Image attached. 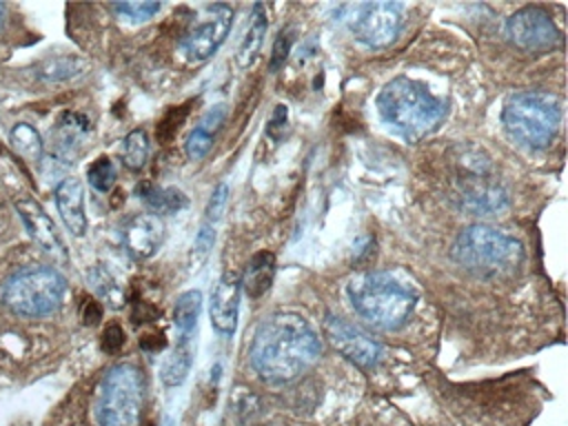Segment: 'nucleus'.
I'll return each instance as SVG.
<instances>
[{
  "instance_id": "obj_1",
  "label": "nucleus",
  "mask_w": 568,
  "mask_h": 426,
  "mask_svg": "<svg viewBox=\"0 0 568 426\" xmlns=\"http://www.w3.org/2000/svg\"><path fill=\"white\" fill-rule=\"evenodd\" d=\"M320 348L317 333L302 315L275 313L255 331L251 364L268 382H288L317 359Z\"/></svg>"
},
{
  "instance_id": "obj_2",
  "label": "nucleus",
  "mask_w": 568,
  "mask_h": 426,
  "mask_svg": "<svg viewBox=\"0 0 568 426\" xmlns=\"http://www.w3.org/2000/svg\"><path fill=\"white\" fill-rule=\"evenodd\" d=\"M450 255L473 275L497 280L513 275L521 266L524 246L504 231L486 224H473L457 235Z\"/></svg>"
},
{
  "instance_id": "obj_3",
  "label": "nucleus",
  "mask_w": 568,
  "mask_h": 426,
  "mask_svg": "<svg viewBox=\"0 0 568 426\" xmlns=\"http://www.w3.org/2000/svg\"><path fill=\"white\" fill-rule=\"evenodd\" d=\"M377 109L386 124L408 140H419L444 120L446 106L419 82L393 78L377 95Z\"/></svg>"
},
{
  "instance_id": "obj_4",
  "label": "nucleus",
  "mask_w": 568,
  "mask_h": 426,
  "mask_svg": "<svg viewBox=\"0 0 568 426\" xmlns=\"http://www.w3.org/2000/svg\"><path fill=\"white\" fill-rule=\"evenodd\" d=\"M355 313L382 331L399 328L415 308V293L390 273H362L351 280Z\"/></svg>"
},
{
  "instance_id": "obj_5",
  "label": "nucleus",
  "mask_w": 568,
  "mask_h": 426,
  "mask_svg": "<svg viewBox=\"0 0 568 426\" xmlns=\"http://www.w3.org/2000/svg\"><path fill=\"white\" fill-rule=\"evenodd\" d=\"M501 122L515 142L544 149L552 142L561 122L559 100L546 91H519L504 104Z\"/></svg>"
},
{
  "instance_id": "obj_6",
  "label": "nucleus",
  "mask_w": 568,
  "mask_h": 426,
  "mask_svg": "<svg viewBox=\"0 0 568 426\" xmlns=\"http://www.w3.org/2000/svg\"><path fill=\"white\" fill-rule=\"evenodd\" d=\"M455 160L450 191L462 209L473 215H490L508 204V195L493 178V166L486 158L477 151H462Z\"/></svg>"
},
{
  "instance_id": "obj_7",
  "label": "nucleus",
  "mask_w": 568,
  "mask_h": 426,
  "mask_svg": "<svg viewBox=\"0 0 568 426\" xmlns=\"http://www.w3.org/2000/svg\"><path fill=\"white\" fill-rule=\"evenodd\" d=\"M142 377L133 364L113 366L98 390L95 424L98 426H140L142 422Z\"/></svg>"
},
{
  "instance_id": "obj_8",
  "label": "nucleus",
  "mask_w": 568,
  "mask_h": 426,
  "mask_svg": "<svg viewBox=\"0 0 568 426\" xmlns=\"http://www.w3.org/2000/svg\"><path fill=\"white\" fill-rule=\"evenodd\" d=\"M64 295V277L51 266H29L13 273L2 286V302L18 315L42 317L53 313Z\"/></svg>"
},
{
  "instance_id": "obj_9",
  "label": "nucleus",
  "mask_w": 568,
  "mask_h": 426,
  "mask_svg": "<svg viewBox=\"0 0 568 426\" xmlns=\"http://www.w3.org/2000/svg\"><path fill=\"white\" fill-rule=\"evenodd\" d=\"M402 27V7L397 2H359L351 7L348 29L366 47H388Z\"/></svg>"
},
{
  "instance_id": "obj_10",
  "label": "nucleus",
  "mask_w": 568,
  "mask_h": 426,
  "mask_svg": "<svg viewBox=\"0 0 568 426\" xmlns=\"http://www.w3.org/2000/svg\"><path fill=\"white\" fill-rule=\"evenodd\" d=\"M508 38L528 53L548 51L559 42V31L541 7H524L506 20Z\"/></svg>"
},
{
  "instance_id": "obj_11",
  "label": "nucleus",
  "mask_w": 568,
  "mask_h": 426,
  "mask_svg": "<svg viewBox=\"0 0 568 426\" xmlns=\"http://www.w3.org/2000/svg\"><path fill=\"white\" fill-rule=\"evenodd\" d=\"M233 24V9L229 4H209L200 20L186 31L182 44L191 60L211 58L226 40Z\"/></svg>"
},
{
  "instance_id": "obj_12",
  "label": "nucleus",
  "mask_w": 568,
  "mask_h": 426,
  "mask_svg": "<svg viewBox=\"0 0 568 426\" xmlns=\"http://www.w3.org/2000/svg\"><path fill=\"white\" fill-rule=\"evenodd\" d=\"M324 333H326L328 342L333 344V348H337L346 359L355 362L357 366L371 368L377 364V359H379L377 342L373 337H368L364 331H359L357 326L348 324L346 320L326 315Z\"/></svg>"
},
{
  "instance_id": "obj_13",
  "label": "nucleus",
  "mask_w": 568,
  "mask_h": 426,
  "mask_svg": "<svg viewBox=\"0 0 568 426\" xmlns=\"http://www.w3.org/2000/svg\"><path fill=\"white\" fill-rule=\"evenodd\" d=\"M240 275L226 271L220 282L215 284L209 302V317L211 326L222 335H233L237 326V311H240Z\"/></svg>"
},
{
  "instance_id": "obj_14",
  "label": "nucleus",
  "mask_w": 568,
  "mask_h": 426,
  "mask_svg": "<svg viewBox=\"0 0 568 426\" xmlns=\"http://www.w3.org/2000/svg\"><path fill=\"white\" fill-rule=\"evenodd\" d=\"M16 211L22 220V224L27 226L29 235L47 251L51 253L55 260L60 262H67V248H64V242L53 224V220L44 213V209L31 200V197H24V200H18L16 202Z\"/></svg>"
},
{
  "instance_id": "obj_15",
  "label": "nucleus",
  "mask_w": 568,
  "mask_h": 426,
  "mask_svg": "<svg viewBox=\"0 0 568 426\" xmlns=\"http://www.w3.org/2000/svg\"><path fill=\"white\" fill-rule=\"evenodd\" d=\"M55 204L64 226L78 237L84 235L89 222L84 213V189L78 178H64L55 186Z\"/></svg>"
},
{
  "instance_id": "obj_16",
  "label": "nucleus",
  "mask_w": 568,
  "mask_h": 426,
  "mask_svg": "<svg viewBox=\"0 0 568 426\" xmlns=\"http://www.w3.org/2000/svg\"><path fill=\"white\" fill-rule=\"evenodd\" d=\"M160 240H162V222L153 213H140L126 224L124 242L135 257L153 255Z\"/></svg>"
},
{
  "instance_id": "obj_17",
  "label": "nucleus",
  "mask_w": 568,
  "mask_h": 426,
  "mask_svg": "<svg viewBox=\"0 0 568 426\" xmlns=\"http://www.w3.org/2000/svg\"><path fill=\"white\" fill-rule=\"evenodd\" d=\"M273 277H275V255L271 251H260L248 260L244 273L240 275V284L248 297H260L268 291Z\"/></svg>"
},
{
  "instance_id": "obj_18",
  "label": "nucleus",
  "mask_w": 568,
  "mask_h": 426,
  "mask_svg": "<svg viewBox=\"0 0 568 426\" xmlns=\"http://www.w3.org/2000/svg\"><path fill=\"white\" fill-rule=\"evenodd\" d=\"M135 193H138V197H140L149 209H153L155 213H166V215H171V213L182 211V209L189 204L186 195H184L180 189L158 186V184L146 182V180H144V182H138Z\"/></svg>"
},
{
  "instance_id": "obj_19",
  "label": "nucleus",
  "mask_w": 568,
  "mask_h": 426,
  "mask_svg": "<svg viewBox=\"0 0 568 426\" xmlns=\"http://www.w3.org/2000/svg\"><path fill=\"white\" fill-rule=\"evenodd\" d=\"M266 27H268V20H266V9L264 4H255L253 7V16H251V22H248V29L240 42V49H237V64L242 69L251 67L262 49V42H264V36H266Z\"/></svg>"
},
{
  "instance_id": "obj_20",
  "label": "nucleus",
  "mask_w": 568,
  "mask_h": 426,
  "mask_svg": "<svg viewBox=\"0 0 568 426\" xmlns=\"http://www.w3.org/2000/svg\"><path fill=\"white\" fill-rule=\"evenodd\" d=\"M200 308H202V293L200 291H184L178 297L173 320H175V326L180 331V339H191V333H193V328L197 324V317H200Z\"/></svg>"
},
{
  "instance_id": "obj_21",
  "label": "nucleus",
  "mask_w": 568,
  "mask_h": 426,
  "mask_svg": "<svg viewBox=\"0 0 568 426\" xmlns=\"http://www.w3.org/2000/svg\"><path fill=\"white\" fill-rule=\"evenodd\" d=\"M191 362H193L191 344L189 339H180L175 351L164 359V366L160 371L164 386H180L191 371Z\"/></svg>"
},
{
  "instance_id": "obj_22",
  "label": "nucleus",
  "mask_w": 568,
  "mask_h": 426,
  "mask_svg": "<svg viewBox=\"0 0 568 426\" xmlns=\"http://www.w3.org/2000/svg\"><path fill=\"white\" fill-rule=\"evenodd\" d=\"M9 142L13 146V151L18 155H22L27 162H38L42 158V138L40 133L27 124V122H18L11 131H9Z\"/></svg>"
},
{
  "instance_id": "obj_23",
  "label": "nucleus",
  "mask_w": 568,
  "mask_h": 426,
  "mask_svg": "<svg viewBox=\"0 0 568 426\" xmlns=\"http://www.w3.org/2000/svg\"><path fill=\"white\" fill-rule=\"evenodd\" d=\"M146 158H149V138L142 129H135L131 131L126 138H124V144H122V162L138 171L146 164Z\"/></svg>"
},
{
  "instance_id": "obj_24",
  "label": "nucleus",
  "mask_w": 568,
  "mask_h": 426,
  "mask_svg": "<svg viewBox=\"0 0 568 426\" xmlns=\"http://www.w3.org/2000/svg\"><path fill=\"white\" fill-rule=\"evenodd\" d=\"M87 178H89V184H91L95 191L106 193V191H111V186H113V182H115V166H113V162H111L109 158L102 155V158H98V160H93V162L89 164Z\"/></svg>"
},
{
  "instance_id": "obj_25",
  "label": "nucleus",
  "mask_w": 568,
  "mask_h": 426,
  "mask_svg": "<svg viewBox=\"0 0 568 426\" xmlns=\"http://www.w3.org/2000/svg\"><path fill=\"white\" fill-rule=\"evenodd\" d=\"M189 111H191V106L189 104H182V106H173L162 120H160V124H158V140L160 142H171L173 138H175V133L180 131V126L184 124V120H186V115H189Z\"/></svg>"
},
{
  "instance_id": "obj_26",
  "label": "nucleus",
  "mask_w": 568,
  "mask_h": 426,
  "mask_svg": "<svg viewBox=\"0 0 568 426\" xmlns=\"http://www.w3.org/2000/svg\"><path fill=\"white\" fill-rule=\"evenodd\" d=\"M82 69H84V62H80L75 58H55L42 67V75L49 80H62V78H71V75L80 73Z\"/></svg>"
},
{
  "instance_id": "obj_27",
  "label": "nucleus",
  "mask_w": 568,
  "mask_h": 426,
  "mask_svg": "<svg viewBox=\"0 0 568 426\" xmlns=\"http://www.w3.org/2000/svg\"><path fill=\"white\" fill-rule=\"evenodd\" d=\"M113 9L122 16H126L129 20L140 22V20H149L153 13H158L162 9V4L142 0V2H120V4H113Z\"/></svg>"
},
{
  "instance_id": "obj_28",
  "label": "nucleus",
  "mask_w": 568,
  "mask_h": 426,
  "mask_svg": "<svg viewBox=\"0 0 568 426\" xmlns=\"http://www.w3.org/2000/svg\"><path fill=\"white\" fill-rule=\"evenodd\" d=\"M213 242H215V231H213V226H211V224H202L200 231H197V235H195L193 251H191V264H193V266H200V264L209 257V253H211V248H213Z\"/></svg>"
},
{
  "instance_id": "obj_29",
  "label": "nucleus",
  "mask_w": 568,
  "mask_h": 426,
  "mask_svg": "<svg viewBox=\"0 0 568 426\" xmlns=\"http://www.w3.org/2000/svg\"><path fill=\"white\" fill-rule=\"evenodd\" d=\"M211 144H213V133H209L202 126H195L186 138V146H184L189 160H202L209 153Z\"/></svg>"
},
{
  "instance_id": "obj_30",
  "label": "nucleus",
  "mask_w": 568,
  "mask_h": 426,
  "mask_svg": "<svg viewBox=\"0 0 568 426\" xmlns=\"http://www.w3.org/2000/svg\"><path fill=\"white\" fill-rule=\"evenodd\" d=\"M226 202H229V186L217 184L215 191L209 197V204H206V211H204V224L215 226V222H220V217L226 209Z\"/></svg>"
},
{
  "instance_id": "obj_31",
  "label": "nucleus",
  "mask_w": 568,
  "mask_h": 426,
  "mask_svg": "<svg viewBox=\"0 0 568 426\" xmlns=\"http://www.w3.org/2000/svg\"><path fill=\"white\" fill-rule=\"evenodd\" d=\"M288 51H291V36H288V31H282V33L275 38V42H273L271 71H277V69L284 64V60H286Z\"/></svg>"
},
{
  "instance_id": "obj_32",
  "label": "nucleus",
  "mask_w": 568,
  "mask_h": 426,
  "mask_svg": "<svg viewBox=\"0 0 568 426\" xmlns=\"http://www.w3.org/2000/svg\"><path fill=\"white\" fill-rule=\"evenodd\" d=\"M122 344H124V333H122V328H120L118 324H109V326L104 328V333H102V348H104L106 353H118V351L122 348Z\"/></svg>"
},
{
  "instance_id": "obj_33",
  "label": "nucleus",
  "mask_w": 568,
  "mask_h": 426,
  "mask_svg": "<svg viewBox=\"0 0 568 426\" xmlns=\"http://www.w3.org/2000/svg\"><path fill=\"white\" fill-rule=\"evenodd\" d=\"M100 320H102V306L95 300H84V304H82V322L87 326H93Z\"/></svg>"
},
{
  "instance_id": "obj_34",
  "label": "nucleus",
  "mask_w": 568,
  "mask_h": 426,
  "mask_svg": "<svg viewBox=\"0 0 568 426\" xmlns=\"http://www.w3.org/2000/svg\"><path fill=\"white\" fill-rule=\"evenodd\" d=\"M164 344H166V339H164V335L160 333H155V335H146V337H142L140 339V346L144 348V351H151V353H155V351H162L164 348Z\"/></svg>"
},
{
  "instance_id": "obj_35",
  "label": "nucleus",
  "mask_w": 568,
  "mask_h": 426,
  "mask_svg": "<svg viewBox=\"0 0 568 426\" xmlns=\"http://www.w3.org/2000/svg\"><path fill=\"white\" fill-rule=\"evenodd\" d=\"M284 122H286V106H277L275 113H273V120H271V126H268V133L277 135V131L284 129Z\"/></svg>"
},
{
  "instance_id": "obj_36",
  "label": "nucleus",
  "mask_w": 568,
  "mask_h": 426,
  "mask_svg": "<svg viewBox=\"0 0 568 426\" xmlns=\"http://www.w3.org/2000/svg\"><path fill=\"white\" fill-rule=\"evenodd\" d=\"M2 20H4V4L0 2V27H2Z\"/></svg>"
}]
</instances>
